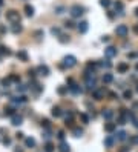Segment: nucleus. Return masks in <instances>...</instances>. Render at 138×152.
<instances>
[{
  "mask_svg": "<svg viewBox=\"0 0 138 152\" xmlns=\"http://www.w3.org/2000/svg\"><path fill=\"white\" fill-rule=\"evenodd\" d=\"M84 77H86V88L89 91H94L97 88V78H95V75L94 74H86Z\"/></svg>",
  "mask_w": 138,
  "mask_h": 152,
  "instance_id": "obj_1",
  "label": "nucleus"
},
{
  "mask_svg": "<svg viewBox=\"0 0 138 152\" xmlns=\"http://www.w3.org/2000/svg\"><path fill=\"white\" fill-rule=\"evenodd\" d=\"M69 12H71V15L74 19H78L84 14V8L80 6V5H74V6H71V9H69Z\"/></svg>",
  "mask_w": 138,
  "mask_h": 152,
  "instance_id": "obj_2",
  "label": "nucleus"
},
{
  "mask_svg": "<svg viewBox=\"0 0 138 152\" xmlns=\"http://www.w3.org/2000/svg\"><path fill=\"white\" fill-rule=\"evenodd\" d=\"M77 65V58L74 56H66L63 58V68H74Z\"/></svg>",
  "mask_w": 138,
  "mask_h": 152,
  "instance_id": "obj_3",
  "label": "nucleus"
},
{
  "mask_svg": "<svg viewBox=\"0 0 138 152\" xmlns=\"http://www.w3.org/2000/svg\"><path fill=\"white\" fill-rule=\"evenodd\" d=\"M115 34L118 37H126L127 34H129V28H127L126 25H118L115 28Z\"/></svg>",
  "mask_w": 138,
  "mask_h": 152,
  "instance_id": "obj_4",
  "label": "nucleus"
},
{
  "mask_svg": "<svg viewBox=\"0 0 138 152\" xmlns=\"http://www.w3.org/2000/svg\"><path fill=\"white\" fill-rule=\"evenodd\" d=\"M6 19L9 22H12V23H15V22H20V15L17 11H14V9H9L8 12H6Z\"/></svg>",
  "mask_w": 138,
  "mask_h": 152,
  "instance_id": "obj_5",
  "label": "nucleus"
},
{
  "mask_svg": "<svg viewBox=\"0 0 138 152\" xmlns=\"http://www.w3.org/2000/svg\"><path fill=\"white\" fill-rule=\"evenodd\" d=\"M117 54H118V51H117V48H115V46H108V48L104 49V56L108 57V58L115 57Z\"/></svg>",
  "mask_w": 138,
  "mask_h": 152,
  "instance_id": "obj_6",
  "label": "nucleus"
},
{
  "mask_svg": "<svg viewBox=\"0 0 138 152\" xmlns=\"http://www.w3.org/2000/svg\"><path fill=\"white\" fill-rule=\"evenodd\" d=\"M88 28H89V23L86 20H81L80 23L77 25V29H78V32L80 34H84V32H88Z\"/></svg>",
  "mask_w": 138,
  "mask_h": 152,
  "instance_id": "obj_7",
  "label": "nucleus"
},
{
  "mask_svg": "<svg viewBox=\"0 0 138 152\" xmlns=\"http://www.w3.org/2000/svg\"><path fill=\"white\" fill-rule=\"evenodd\" d=\"M69 91H71L72 94H75V95H78V94H81V92H83V89L80 88V86L72 83V81H71V86H69Z\"/></svg>",
  "mask_w": 138,
  "mask_h": 152,
  "instance_id": "obj_8",
  "label": "nucleus"
},
{
  "mask_svg": "<svg viewBox=\"0 0 138 152\" xmlns=\"http://www.w3.org/2000/svg\"><path fill=\"white\" fill-rule=\"evenodd\" d=\"M115 140H117V137H112V135H108V137L104 138V146H106V148H112V146H114V143H115Z\"/></svg>",
  "mask_w": 138,
  "mask_h": 152,
  "instance_id": "obj_9",
  "label": "nucleus"
},
{
  "mask_svg": "<svg viewBox=\"0 0 138 152\" xmlns=\"http://www.w3.org/2000/svg\"><path fill=\"white\" fill-rule=\"evenodd\" d=\"M117 71H118L120 74H124V72H127L129 71V63H120L118 66H117Z\"/></svg>",
  "mask_w": 138,
  "mask_h": 152,
  "instance_id": "obj_10",
  "label": "nucleus"
},
{
  "mask_svg": "<svg viewBox=\"0 0 138 152\" xmlns=\"http://www.w3.org/2000/svg\"><path fill=\"white\" fill-rule=\"evenodd\" d=\"M92 97H94L95 100H101L103 97H104V91H103V89H94Z\"/></svg>",
  "mask_w": 138,
  "mask_h": 152,
  "instance_id": "obj_11",
  "label": "nucleus"
},
{
  "mask_svg": "<svg viewBox=\"0 0 138 152\" xmlns=\"http://www.w3.org/2000/svg\"><path fill=\"white\" fill-rule=\"evenodd\" d=\"M26 100H28V99H26L25 95H19V97H12V99H11V101L14 103V105H20V103H25Z\"/></svg>",
  "mask_w": 138,
  "mask_h": 152,
  "instance_id": "obj_12",
  "label": "nucleus"
},
{
  "mask_svg": "<svg viewBox=\"0 0 138 152\" xmlns=\"http://www.w3.org/2000/svg\"><path fill=\"white\" fill-rule=\"evenodd\" d=\"M22 121H23V118L20 115H17V114H14V115H12V124H14V126H20Z\"/></svg>",
  "mask_w": 138,
  "mask_h": 152,
  "instance_id": "obj_13",
  "label": "nucleus"
},
{
  "mask_svg": "<svg viewBox=\"0 0 138 152\" xmlns=\"http://www.w3.org/2000/svg\"><path fill=\"white\" fill-rule=\"evenodd\" d=\"M22 29H23V28H22V25H20L19 22H15V23L12 25V28H11V31L14 32V34H20V32H22Z\"/></svg>",
  "mask_w": 138,
  "mask_h": 152,
  "instance_id": "obj_14",
  "label": "nucleus"
},
{
  "mask_svg": "<svg viewBox=\"0 0 138 152\" xmlns=\"http://www.w3.org/2000/svg\"><path fill=\"white\" fill-rule=\"evenodd\" d=\"M37 71H39L41 75H48V74H49V68H48L46 65H40V66L37 68Z\"/></svg>",
  "mask_w": 138,
  "mask_h": 152,
  "instance_id": "obj_15",
  "label": "nucleus"
},
{
  "mask_svg": "<svg viewBox=\"0 0 138 152\" xmlns=\"http://www.w3.org/2000/svg\"><path fill=\"white\" fill-rule=\"evenodd\" d=\"M25 14L28 15V17H32V15H34V6H31V5H25Z\"/></svg>",
  "mask_w": 138,
  "mask_h": 152,
  "instance_id": "obj_16",
  "label": "nucleus"
},
{
  "mask_svg": "<svg viewBox=\"0 0 138 152\" xmlns=\"http://www.w3.org/2000/svg\"><path fill=\"white\" fill-rule=\"evenodd\" d=\"M114 6H115V11H117V12H118L120 15H123V9H124V5H123V3H121V2H115Z\"/></svg>",
  "mask_w": 138,
  "mask_h": 152,
  "instance_id": "obj_17",
  "label": "nucleus"
},
{
  "mask_svg": "<svg viewBox=\"0 0 138 152\" xmlns=\"http://www.w3.org/2000/svg\"><path fill=\"white\" fill-rule=\"evenodd\" d=\"M17 58L22 62H28V54H26V51H19L17 52Z\"/></svg>",
  "mask_w": 138,
  "mask_h": 152,
  "instance_id": "obj_18",
  "label": "nucleus"
},
{
  "mask_svg": "<svg viewBox=\"0 0 138 152\" xmlns=\"http://www.w3.org/2000/svg\"><path fill=\"white\" fill-rule=\"evenodd\" d=\"M112 117H114V111L112 109H104L103 111V118H106V120H110Z\"/></svg>",
  "mask_w": 138,
  "mask_h": 152,
  "instance_id": "obj_19",
  "label": "nucleus"
},
{
  "mask_svg": "<svg viewBox=\"0 0 138 152\" xmlns=\"http://www.w3.org/2000/svg\"><path fill=\"white\" fill-rule=\"evenodd\" d=\"M25 144H26V148H34V146H35V140L32 137H28V138H25Z\"/></svg>",
  "mask_w": 138,
  "mask_h": 152,
  "instance_id": "obj_20",
  "label": "nucleus"
},
{
  "mask_svg": "<svg viewBox=\"0 0 138 152\" xmlns=\"http://www.w3.org/2000/svg\"><path fill=\"white\" fill-rule=\"evenodd\" d=\"M126 138H127V132L126 131H120L118 134H117V140H120V142H124Z\"/></svg>",
  "mask_w": 138,
  "mask_h": 152,
  "instance_id": "obj_21",
  "label": "nucleus"
},
{
  "mask_svg": "<svg viewBox=\"0 0 138 152\" xmlns=\"http://www.w3.org/2000/svg\"><path fill=\"white\" fill-rule=\"evenodd\" d=\"M112 80H114V75L112 74H104L103 75V83H112Z\"/></svg>",
  "mask_w": 138,
  "mask_h": 152,
  "instance_id": "obj_22",
  "label": "nucleus"
},
{
  "mask_svg": "<svg viewBox=\"0 0 138 152\" xmlns=\"http://www.w3.org/2000/svg\"><path fill=\"white\" fill-rule=\"evenodd\" d=\"M14 108H11V106H5V115H8V117H12L14 115Z\"/></svg>",
  "mask_w": 138,
  "mask_h": 152,
  "instance_id": "obj_23",
  "label": "nucleus"
},
{
  "mask_svg": "<svg viewBox=\"0 0 138 152\" xmlns=\"http://www.w3.org/2000/svg\"><path fill=\"white\" fill-rule=\"evenodd\" d=\"M58 151L60 152H69V144L66 142H61L60 143V148H58Z\"/></svg>",
  "mask_w": 138,
  "mask_h": 152,
  "instance_id": "obj_24",
  "label": "nucleus"
},
{
  "mask_svg": "<svg viewBox=\"0 0 138 152\" xmlns=\"http://www.w3.org/2000/svg\"><path fill=\"white\" fill-rule=\"evenodd\" d=\"M61 109H60V108H58V106H55V108H52V115H54V117H60L61 115Z\"/></svg>",
  "mask_w": 138,
  "mask_h": 152,
  "instance_id": "obj_25",
  "label": "nucleus"
},
{
  "mask_svg": "<svg viewBox=\"0 0 138 152\" xmlns=\"http://www.w3.org/2000/svg\"><path fill=\"white\" fill-rule=\"evenodd\" d=\"M9 54H11V51L6 46H0V56H9Z\"/></svg>",
  "mask_w": 138,
  "mask_h": 152,
  "instance_id": "obj_26",
  "label": "nucleus"
},
{
  "mask_svg": "<svg viewBox=\"0 0 138 152\" xmlns=\"http://www.w3.org/2000/svg\"><path fill=\"white\" fill-rule=\"evenodd\" d=\"M72 132H74V137H81V135H83V129H80V128H74Z\"/></svg>",
  "mask_w": 138,
  "mask_h": 152,
  "instance_id": "obj_27",
  "label": "nucleus"
},
{
  "mask_svg": "<svg viewBox=\"0 0 138 152\" xmlns=\"http://www.w3.org/2000/svg\"><path fill=\"white\" fill-rule=\"evenodd\" d=\"M132 95H134V94H132V91H130V89H126V91L123 92L124 100H130V99H132Z\"/></svg>",
  "mask_w": 138,
  "mask_h": 152,
  "instance_id": "obj_28",
  "label": "nucleus"
},
{
  "mask_svg": "<svg viewBox=\"0 0 138 152\" xmlns=\"http://www.w3.org/2000/svg\"><path fill=\"white\" fill-rule=\"evenodd\" d=\"M114 129H115V124H114V123H108V124L104 126V131H106V132H112Z\"/></svg>",
  "mask_w": 138,
  "mask_h": 152,
  "instance_id": "obj_29",
  "label": "nucleus"
},
{
  "mask_svg": "<svg viewBox=\"0 0 138 152\" xmlns=\"http://www.w3.org/2000/svg\"><path fill=\"white\" fill-rule=\"evenodd\" d=\"M45 151L46 152H54V144H52V143H46L45 144Z\"/></svg>",
  "mask_w": 138,
  "mask_h": 152,
  "instance_id": "obj_30",
  "label": "nucleus"
},
{
  "mask_svg": "<svg viewBox=\"0 0 138 152\" xmlns=\"http://www.w3.org/2000/svg\"><path fill=\"white\" fill-rule=\"evenodd\" d=\"M100 66H104V68H110V66H112V63H110L109 60H101V62H100Z\"/></svg>",
  "mask_w": 138,
  "mask_h": 152,
  "instance_id": "obj_31",
  "label": "nucleus"
},
{
  "mask_svg": "<svg viewBox=\"0 0 138 152\" xmlns=\"http://www.w3.org/2000/svg\"><path fill=\"white\" fill-rule=\"evenodd\" d=\"M26 89H28V88H26V85H22V83H17V92H26Z\"/></svg>",
  "mask_w": 138,
  "mask_h": 152,
  "instance_id": "obj_32",
  "label": "nucleus"
},
{
  "mask_svg": "<svg viewBox=\"0 0 138 152\" xmlns=\"http://www.w3.org/2000/svg\"><path fill=\"white\" fill-rule=\"evenodd\" d=\"M9 80H11V81H15V83H20V77H19V75H15V74H11V75H9Z\"/></svg>",
  "mask_w": 138,
  "mask_h": 152,
  "instance_id": "obj_33",
  "label": "nucleus"
},
{
  "mask_svg": "<svg viewBox=\"0 0 138 152\" xmlns=\"http://www.w3.org/2000/svg\"><path fill=\"white\" fill-rule=\"evenodd\" d=\"M110 0H100V5H101V6H104V8H109L110 6Z\"/></svg>",
  "mask_w": 138,
  "mask_h": 152,
  "instance_id": "obj_34",
  "label": "nucleus"
},
{
  "mask_svg": "<svg viewBox=\"0 0 138 152\" xmlns=\"http://www.w3.org/2000/svg\"><path fill=\"white\" fill-rule=\"evenodd\" d=\"M80 118H81V121H83V123H86V124L89 123V117L86 115V114H80Z\"/></svg>",
  "mask_w": 138,
  "mask_h": 152,
  "instance_id": "obj_35",
  "label": "nucleus"
},
{
  "mask_svg": "<svg viewBox=\"0 0 138 152\" xmlns=\"http://www.w3.org/2000/svg\"><path fill=\"white\" fill-rule=\"evenodd\" d=\"M9 83H11V80H9V78H3L2 80V85L5 86V88H9Z\"/></svg>",
  "mask_w": 138,
  "mask_h": 152,
  "instance_id": "obj_36",
  "label": "nucleus"
},
{
  "mask_svg": "<svg viewBox=\"0 0 138 152\" xmlns=\"http://www.w3.org/2000/svg\"><path fill=\"white\" fill-rule=\"evenodd\" d=\"M51 34L52 35H60V29L58 28H51Z\"/></svg>",
  "mask_w": 138,
  "mask_h": 152,
  "instance_id": "obj_37",
  "label": "nucleus"
},
{
  "mask_svg": "<svg viewBox=\"0 0 138 152\" xmlns=\"http://www.w3.org/2000/svg\"><path fill=\"white\" fill-rule=\"evenodd\" d=\"M58 40H60L61 43H68V42H69V37L66 39V35H61V34H60V37H58Z\"/></svg>",
  "mask_w": 138,
  "mask_h": 152,
  "instance_id": "obj_38",
  "label": "nucleus"
},
{
  "mask_svg": "<svg viewBox=\"0 0 138 152\" xmlns=\"http://www.w3.org/2000/svg\"><path fill=\"white\" fill-rule=\"evenodd\" d=\"M65 26H66V28H74L75 25H74V22H71V20H66V22H65Z\"/></svg>",
  "mask_w": 138,
  "mask_h": 152,
  "instance_id": "obj_39",
  "label": "nucleus"
},
{
  "mask_svg": "<svg viewBox=\"0 0 138 152\" xmlns=\"http://www.w3.org/2000/svg\"><path fill=\"white\" fill-rule=\"evenodd\" d=\"M41 126H45V128H49V126H51L49 120H48V118H45V120H41Z\"/></svg>",
  "mask_w": 138,
  "mask_h": 152,
  "instance_id": "obj_40",
  "label": "nucleus"
},
{
  "mask_svg": "<svg viewBox=\"0 0 138 152\" xmlns=\"http://www.w3.org/2000/svg\"><path fill=\"white\" fill-rule=\"evenodd\" d=\"M68 89H69V88H58V94H61V95H63V94H66V91H68Z\"/></svg>",
  "mask_w": 138,
  "mask_h": 152,
  "instance_id": "obj_41",
  "label": "nucleus"
},
{
  "mask_svg": "<svg viewBox=\"0 0 138 152\" xmlns=\"http://www.w3.org/2000/svg\"><path fill=\"white\" fill-rule=\"evenodd\" d=\"M109 97H110V99H112V100H115V99H118V95H117V94H115V92H109Z\"/></svg>",
  "mask_w": 138,
  "mask_h": 152,
  "instance_id": "obj_42",
  "label": "nucleus"
},
{
  "mask_svg": "<svg viewBox=\"0 0 138 152\" xmlns=\"http://www.w3.org/2000/svg\"><path fill=\"white\" fill-rule=\"evenodd\" d=\"M28 74H29V77H34V75H35V69H29Z\"/></svg>",
  "mask_w": 138,
  "mask_h": 152,
  "instance_id": "obj_43",
  "label": "nucleus"
},
{
  "mask_svg": "<svg viewBox=\"0 0 138 152\" xmlns=\"http://www.w3.org/2000/svg\"><path fill=\"white\" fill-rule=\"evenodd\" d=\"M5 32H6V28L3 25H0V34H5Z\"/></svg>",
  "mask_w": 138,
  "mask_h": 152,
  "instance_id": "obj_44",
  "label": "nucleus"
},
{
  "mask_svg": "<svg viewBox=\"0 0 138 152\" xmlns=\"http://www.w3.org/2000/svg\"><path fill=\"white\" fill-rule=\"evenodd\" d=\"M58 138H65V132H63V131H58Z\"/></svg>",
  "mask_w": 138,
  "mask_h": 152,
  "instance_id": "obj_45",
  "label": "nucleus"
},
{
  "mask_svg": "<svg viewBox=\"0 0 138 152\" xmlns=\"http://www.w3.org/2000/svg\"><path fill=\"white\" fill-rule=\"evenodd\" d=\"M3 143H5V144H9V143H11V140H9L8 137H5V138H3Z\"/></svg>",
  "mask_w": 138,
  "mask_h": 152,
  "instance_id": "obj_46",
  "label": "nucleus"
},
{
  "mask_svg": "<svg viewBox=\"0 0 138 152\" xmlns=\"http://www.w3.org/2000/svg\"><path fill=\"white\" fill-rule=\"evenodd\" d=\"M130 142L132 143H138V135H137V137H134V138H130Z\"/></svg>",
  "mask_w": 138,
  "mask_h": 152,
  "instance_id": "obj_47",
  "label": "nucleus"
},
{
  "mask_svg": "<svg viewBox=\"0 0 138 152\" xmlns=\"http://www.w3.org/2000/svg\"><path fill=\"white\" fill-rule=\"evenodd\" d=\"M55 11H57V14H61V11H63V8H61V6H58V8H57Z\"/></svg>",
  "mask_w": 138,
  "mask_h": 152,
  "instance_id": "obj_48",
  "label": "nucleus"
},
{
  "mask_svg": "<svg viewBox=\"0 0 138 152\" xmlns=\"http://www.w3.org/2000/svg\"><path fill=\"white\" fill-rule=\"evenodd\" d=\"M15 135H17V138H23V134H22V132H17Z\"/></svg>",
  "mask_w": 138,
  "mask_h": 152,
  "instance_id": "obj_49",
  "label": "nucleus"
},
{
  "mask_svg": "<svg viewBox=\"0 0 138 152\" xmlns=\"http://www.w3.org/2000/svg\"><path fill=\"white\" fill-rule=\"evenodd\" d=\"M101 42H109V37H108V35H104L103 39H101Z\"/></svg>",
  "mask_w": 138,
  "mask_h": 152,
  "instance_id": "obj_50",
  "label": "nucleus"
},
{
  "mask_svg": "<svg viewBox=\"0 0 138 152\" xmlns=\"http://www.w3.org/2000/svg\"><path fill=\"white\" fill-rule=\"evenodd\" d=\"M134 31H135V34H138V25H137V26H134Z\"/></svg>",
  "mask_w": 138,
  "mask_h": 152,
  "instance_id": "obj_51",
  "label": "nucleus"
},
{
  "mask_svg": "<svg viewBox=\"0 0 138 152\" xmlns=\"http://www.w3.org/2000/svg\"><path fill=\"white\" fill-rule=\"evenodd\" d=\"M134 109H138V101H137V103H134Z\"/></svg>",
  "mask_w": 138,
  "mask_h": 152,
  "instance_id": "obj_52",
  "label": "nucleus"
},
{
  "mask_svg": "<svg viewBox=\"0 0 138 152\" xmlns=\"http://www.w3.org/2000/svg\"><path fill=\"white\" fill-rule=\"evenodd\" d=\"M135 15H137V17H138V8H135Z\"/></svg>",
  "mask_w": 138,
  "mask_h": 152,
  "instance_id": "obj_53",
  "label": "nucleus"
},
{
  "mask_svg": "<svg viewBox=\"0 0 138 152\" xmlns=\"http://www.w3.org/2000/svg\"><path fill=\"white\" fill-rule=\"evenodd\" d=\"M137 71H138V63H137Z\"/></svg>",
  "mask_w": 138,
  "mask_h": 152,
  "instance_id": "obj_54",
  "label": "nucleus"
},
{
  "mask_svg": "<svg viewBox=\"0 0 138 152\" xmlns=\"http://www.w3.org/2000/svg\"><path fill=\"white\" fill-rule=\"evenodd\" d=\"M0 58H2V56H0Z\"/></svg>",
  "mask_w": 138,
  "mask_h": 152,
  "instance_id": "obj_55",
  "label": "nucleus"
},
{
  "mask_svg": "<svg viewBox=\"0 0 138 152\" xmlns=\"http://www.w3.org/2000/svg\"><path fill=\"white\" fill-rule=\"evenodd\" d=\"M137 91H138V88H137Z\"/></svg>",
  "mask_w": 138,
  "mask_h": 152,
  "instance_id": "obj_56",
  "label": "nucleus"
}]
</instances>
